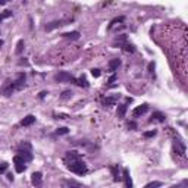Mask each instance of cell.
I'll return each mask as SVG.
<instances>
[{"label":"cell","instance_id":"1f68e13d","mask_svg":"<svg viewBox=\"0 0 188 188\" xmlns=\"http://www.w3.org/2000/svg\"><path fill=\"white\" fill-rule=\"evenodd\" d=\"M2 46H3V41H2V40H0V47H2Z\"/></svg>","mask_w":188,"mask_h":188},{"label":"cell","instance_id":"cb8c5ba5","mask_svg":"<svg viewBox=\"0 0 188 188\" xmlns=\"http://www.w3.org/2000/svg\"><path fill=\"white\" fill-rule=\"evenodd\" d=\"M162 185V182H150V184H147L146 187L147 188H151V187H160Z\"/></svg>","mask_w":188,"mask_h":188},{"label":"cell","instance_id":"484cf974","mask_svg":"<svg viewBox=\"0 0 188 188\" xmlns=\"http://www.w3.org/2000/svg\"><path fill=\"white\" fill-rule=\"evenodd\" d=\"M154 135H156V131H148V132L144 134V137H147V138L148 137H154Z\"/></svg>","mask_w":188,"mask_h":188},{"label":"cell","instance_id":"4316f807","mask_svg":"<svg viewBox=\"0 0 188 188\" xmlns=\"http://www.w3.org/2000/svg\"><path fill=\"white\" fill-rule=\"evenodd\" d=\"M115 81H116V75H112V76L109 78V85H112Z\"/></svg>","mask_w":188,"mask_h":188},{"label":"cell","instance_id":"7a4b0ae2","mask_svg":"<svg viewBox=\"0 0 188 188\" xmlns=\"http://www.w3.org/2000/svg\"><path fill=\"white\" fill-rule=\"evenodd\" d=\"M15 91H16V87H15V82L13 81H6L3 84V87L0 88V93H2L3 96H6V97L12 96V93H15Z\"/></svg>","mask_w":188,"mask_h":188},{"label":"cell","instance_id":"4fadbf2b","mask_svg":"<svg viewBox=\"0 0 188 188\" xmlns=\"http://www.w3.org/2000/svg\"><path fill=\"white\" fill-rule=\"evenodd\" d=\"M118 99H119V96H118V97H106V99H103V105H105V106L115 105V103L118 102Z\"/></svg>","mask_w":188,"mask_h":188},{"label":"cell","instance_id":"ac0fdd59","mask_svg":"<svg viewBox=\"0 0 188 188\" xmlns=\"http://www.w3.org/2000/svg\"><path fill=\"white\" fill-rule=\"evenodd\" d=\"M9 16H12V11H5L3 13H0V22H2L3 19H6V18H9Z\"/></svg>","mask_w":188,"mask_h":188},{"label":"cell","instance_id":"e0dca14e","mask_svg":"<svg viewBox=\"0 0 188 188\" xmlns=\"http://www.w3.org/2000/svg\"><path fill=\"white\" fill-rule=\"evenodd\" d=\"M24 40H19L18 41V44H16V54H21L22 53V50H24Z\"/></svg>","mask_w":188,"mask_h":188},{"label":"cell","instance_id":"7c38bea8","mask_svg":"<svg viewBox=\"0 0 188 188\" xmlns=\"http://www.w3.org/2000/svg\"><path fill=\"white\" fill-rule=\"evenodd\" d=\"M119 66H121V60H119V59H112V60L109 62V68H110V71H116Z\"/></svg>","mask_w":188,"mask_h":188},{"label":"cell","instance_id":"30bf717a","mask_svg":"<svg viewBox=\"0 0 188 188\" xmlns=\"http://www.w3.org/2000/svg\"><path fill=\"white\" fill-rule=\"evenodd\" d=\"M62 37H65V38H71V40H78V38H79V33H78V31L65 33V34H62Z\"/></svg>","mask_w":188,"mask_h":188},{"label":"cell","instance_id":"603a6c76","mask_svg":"<svg viewBox=\"0 0 188 188\" xmlns=\"http://www.w3.org/2000/svg\"><path fill=\"white\" fill-rule=\"evenodd\" d=\"M91 75L96 76V78H99V76H100V71H99V69H91Z\"/></svg>","mask_w":188,"mask_h":188},{"label":"cell","instance_id":"83f0119b","mask_svg":"<svg viewBox=\"0 0 188 188\" xmlns=\"http://www.w3.org/2000/svg\"><path fill=\"white\" fill-rule=\"evenodd\" d=\"M54 118H56V119H66L68 116H66V115H54Z\"/></svg>","mask_w":188,"mask_h":188},{"label":"cell","instance_id":"ba28073f","mask_svg":"<svg viewBox=\"0 0 188 188\" xmlns=\"http://www.w3.org/2000/svg\"><path fill=\"white\" fill-rule=\"evenodd\" d=\"M41 179H43V175H41L40 172H34L33 176H31L33 185H40V184H41Z\"/></svg>","mask_w":188,"mask_h":188},{"label":"cell","instance_id":"9c48e42d","mask_svg":"<svg viewBox=\"0 0 188 188\" xmlns=\"http://www.w3.org/2000/svg\"><path fill=\"white\" fill-rule=\"evenodd\" d=\"M34 122H35V118H34L33 115H28L27 118H24V119H22L21 125H22V127H30V125H33Z\"/></svg>","mask_w":188,"mask_h":188},{"label":"cell","instance_id":"f1b7e54d","mask_svg":"<svg viewBox=\"0 0 188 188\" xmlns=\"http://www.w3.org/2000/svg\"><path fill=\"white\" fill-rule=\"evenodd\" d=\"M128 128H137V125L134 122H128Z\"/></svg>","mask_w":188,"mask_h":188},{"label":"cell","instance_id":"8fae6325","mask_svg":"<svg viewBox=\"0 0 188 188\" xmlns=\"http://www.w3.org/2000/svg\"><path fill=\"white\" fill-rule=\"evenodd\" d=\"M124 179H125V185L127 187H132V181H131V176H129V170L128 169H124Z\"/></svg>","mask_w":188,"mask_h":188},{"label":"cell","instance_id":"9a60e30c","mask_svg":"<svg viewBox=\"0 0 188 188\" xmlns=\"http://www.w3.org/2000/svg\"><path fill=\"white\" fill-rule=\"evenodd\" d=\"M18 151H31V144L30 143H22L18 147Z\"/></svg>","mask_w":188,"mask_h":188},{"label":"cell","instance_id":"277c9868","mask_svg":"<svg viewBox=\"0 0 188 188\" xmlns=\"http://www.w3.org/2000/svg\"><path fill=\"white\" fill-rule=\"evenodd\" d=\"M13 163H15V168H16V172H24L25 170V160L22 159V156H15L13 157Z\"/></svg>","mask_w":188,"mask_h":188},{"label":"cell","instance_id":"ffe728a7","mask_svg":"<svg viewBox=\"0 0 188 188\" xmlns=\"http://www.w3.org/2000/svg\"><path fill=\"white\" fill-rule=\"evenodd\" d=\"M71 96H72V93H71V91H68V90L62 93V99H63V100H66V99H69Z\"/></svg>","mask_w":188,"mask_h":188},{"label":"cell","instance_id":"6da1fadb","mask_svg":"<svg viewBox=\"0 0 188 188\" xmlns=\"http://www.w3.org/2000/svg\"><path fill=\"white\" fill-rule=\"evenodd\" d=\"M65 163L68 166L69 170L78 173V175H84L87 173V166L85 163L79 159V154L76 151H68L65 156Z\"/></svg>","mask_w":188,"mask_h":188},{"label":"cell","instance_id":"5b68a950","mask_svg":"<svg viewBox=\"0 0 188 188\" xmlns=\"http://www.w3.org/2000/svg\"><path fill=\"white\" fill-rule=\"evenodd\" d=\"M66 22H69V19H62V21H53V22L47 24L44 30H46V31H52V30H54V28H59V27H62V25H66Z\"/></svg>","mask_w":188,"mask_h":188},{"label":"cell","instance_id":"44dd1931","mask_svg":"<svg viewBox=\"0 0 188 188\" xmlns=\"http://www.w3.org/2000/svg\"><path fill=\"white\" fill-rule=\"evenodd\" d=\"M56 134H57V135H65V134H68V128H59V129L56 131Z\"/></svg>","mask_w":188,"mask_h":188},{"label":"cell","instance_id":"52a82bcc","mask_svg":"<svg viewBox=\"0 0 188 188\" xmlns=\"http://www.w3.org/2000/svg\"><path fill=\"white\" fill-rule=\"evenodd\" d=\"M165 119L166 118H165V115L162 112H154L153 116H151V119H150V122H163Z\"/></svg>","mask_w":188,"mask_h":188},{"label":"cell","instance_id":"4dcf8cb0","mask_svg":"<svg viewBox=\"0 0 188 188\" xmlns=\"http://www.w3.org/2000/svg\"><path fill=\"white\" fill-rule=\"evenodd\" d=\"M9 2V0H0V6H2V5H6Z\"/></svg>","mask_w":188,"mask_h":188},{"label":"cell","instance_id":"2e32d148","mask_svg":"<svg viewBox=\"0 0 188 188\" xmlns=\"http://www.w3.org/2000/svg\"><path fill=\"white\" fill-rule=\"evenodd\" d=\"M75 82H76L79 87H84V88H87V87H88V82H87V79H85L84 76H81L79 79H75Z\"/></svg>","mask_w":188,"mask_h":188},{"label":"cell","instance_id":"d4e9b609","mask_svg":"<svg viewBox=\"0 0 188 188\" xmlns=\"http://www.w3.org/2000/svg\"><path fill=\"white\" fill-rule=\"evenodd\" d=\"M6 169H8V163H2V165H0V173L6 172Z\"/></svg>","mask_w":188,"mask_h":188},{"label":"cell","instance_id":"7402d4cb","mask_svg":"<svg viewBox=\"0 0 188 188\" xmlns=\"http://www.w3.org/2000/svg\"><path fill=\"white\" fill-rule=\"evenodd\" d=\"M65 185H75V187H81L79 182H75V181H65Z\"/></svg>","mask_w":188,"mask_h":188},{"label":"cell","instance_id":"3957f363","mask_svg":"<svg viewBox=\"0 0 188 188\" xmlns=\"http://www.w3.org/2000/svg\"><path fill=\"white\" fill-rule=\"evenodd\" d=\"M54 81H57V82H69V81L75 82V78L69 72H59L54 75Z\"/></svg>","mask_w":188,"mask_h":188},{"label":"cell","instance_id":"8992f818","mask_svg":"<svg viewBox=\"0 0 188 188\" xmlns=\"http://www.w3.org/2000/svg\"><path fill=\"white\" fill-rule=\"evenodd\" d=\"M147 110H148V106H147V105H141V106H138V107L134 109L132 115H134L135 118H137V116H143L144 113H147Z\"/></svg>","mask_w":188,"mask_h":188},{"label":"cell","instance_id":"5bb4252c","mask_svg":"<svg viewBox=\"0 0 188 188\" xmlns=\"http://www.w3.org/2000/svg\"><path fill=\"white\" fill-rule=\"evenodd\" d=\"M127 113V105H119L118 106V116L119 118H124Z\"/></svg>","mask_w":188,"mask_h":188},{"label":"cell","instance_id":"d6986e66","mask_svg":"<svg viewBox=\"0 0 188 188\" xmlns=\"http://www.w3.org/2000/svg\"><path fill=\"white\" fill-rule=\"evenodd\" d=\"M110 170H112V173H113L115 181H118V179H119V176H118V168H116V166H112V169H110Z\"/></svg>","mask_w":188,"mask_h":188},{"label":"cell","instance_id":"f546056e","mask_svg":"<svg viewBox=\"0 0 188 188\" xmlns=\"http://www.w3.org/2000/svg\"><path fill=\"white\" fill-rule=\"evenodd\" d=\"M46 94H47L46 91H41V93H40V99H44V96H46Z\"/></svg>","mask_w":188,"mask_h":188}]
</instances>
